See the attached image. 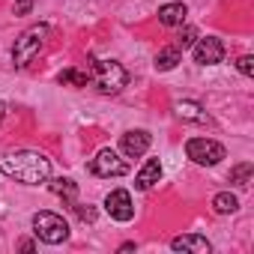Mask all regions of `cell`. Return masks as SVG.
<instances>
[{
    "label": "cell",
    "mask_w": 254,
    "mask_h": 254,
    "mask_svg": "<svg viewBox=\"0 0 254 254\" xmlns=\"http://www.w3.org/2000/svg\"><path fill=\"white\" fill-rule=\"evenodd\" d=\"M191 54H194V63H200V66H215V63H221V57H224V42L221 39H215V36H197V42L191 45Z\"/></svg>",
    "instance_id": "obj_8"
},
{
    "label": "cell",
    "mask_w": 254,
    "mask_h": 254,
    "mask_svg": "<svg viewBox=\"0 0 254 254\" xmlns=\"http://www.w3.org/2000/svg\"><path fill=\"white\" fill-rule=\"evenodd\" d=\"M150 144H153V138H150L147 129H132L120 138V150H123L126 159H141L150 150Z\"/></svg>",
    "instance_id": "obj_9"
},
{
    "label": "cell",
    "mask_w": 254,
    "mask_h": 254,
    "mask_svg": "<svg viewBox=\"0 0 254 254\" xmlns=\"http://www.w3.org/2000/svg\"><path fill=\"white\" fill-rule=\"evenodd\" d=\"M186 15H189L186 3H165V6H159V21L165 27H183Z\"/></svg>",
    "instance_id": "obj_12"
},
{
    "label": "cell",
    "mask_w": 254,
    "mask_h": 254,
    "mask_svg": "<svg viewBox=\"0 0 254 254\" xmlns=\"http://www.w3.org/2000/svg\"><path fill=\"white\" fill-rule=\"evenodd\" d=\"M90 168H93V174L96 177H123L126 171H129V162H126L117 150H99L96 153V159L90 162Z\"/></svg>",
    "instance_id": "obj_6"
},
{
    "label": "cell",
    "mask_w": 254,
    "mask_h": 254,
    "mask_svg": "<svg viewBox=\"0 0 254 254\" xmlns=\"http://www.w3.org/2000/svg\"><path fill=\"white\" fill-rule=\"evenodd\" d=\"M90 81L99 87V93L111 96V93H120L129 81V72H126L117 60H93L90 57Z\"/></svg>",
    "instance_id": "obj_2"
},
{
    "label": "cell",
    "mask_w": 254,
    "mask_h": 254,
    "mask_svg": "<svg viewBox=\"0 0 254 254\" xmlns=\"http://www.w3.org/2000/svg\"><path fill=\"white\" fill-rule=\"evenodd\" d=\"M177 117L180 120H189V123H209V114L203 111V105L197 102H177Z\"/></svg>",
    "instance_id": "obj_13"
},
{
    "label": "cell",
    "mask_w": 254,
    "mask_h": 254,
    "mask_svg": "<svg viewBox=\"0 0 254 254\" xmlns=\"http://www.w3.org/2000/svg\"><path fill=\"white\" fill-rule=\"evenodd\" d=\"M177 63H180V48H177V45L162 48V51L156 54V69H159V72H168V69H174Z\"/></svg>",
    "instance_id": "obj_16"
},
{
    "label": "cell",
    "mask_w": 254,
    "mask_h": 254,
    "mask_svg": "<svg viewBox=\"0 0 254 254\" xmlns=\"http://www.w3.org/2000/svg\"><path fill=\"white\" fill-rule=\"evenodd\" d=\"M212 209H215L218 215H230V212L239 209V197L230 194V191H218V194L212 197Z\"/></svg>",
    "instance_id": "obj_14"
},
{
    "label": "cell",
    "mask_w": 254,
    "mask_h": 254,
    "mask_svg": "<svg viewBox=\"0 0 254 254\" xmlns=\"http://www.w3.org/2000/svg\"><path fill=\"white\" fill-rule=\"evenodd\" d=\"M0 174L24 183V186H39L51 180V159L36 153V150H15L0 156Z\"/></svg>",
    "instance_id": "obj_1"
},
{
    "label": "cell",
    "mask_w": 254,
    "mask_h": 254,
    "mask_svg": "<svg viewBox=\"0 0 254 254\" xmlns=\"http://www.w3.org/2000/svg\"><path fill=\"white\" fill-rule=\"evenodd\" d=\"M105 209L114 221H132L135 218V203H132V194L126 189H114L105 197Z\"/></svg>",
    "instance_id": "obj_7"
},
{
    "label": "cell",
    "mask_w": 254,
    "mask_h": 254,
    "mask_svg": "<svg viewBox=\"0 0 254 254\" xmlns=\"http://www.w3.org/2000/svg\"><path fill=\"white\" fill-rule=\"evenodd\" d=\"M33 233H36L42 242H48V245H60V242L69 239V224H66L63 215L42 209V212L33 215Z\"/></svg>",
    "instance_id": "obj_4"
},
{
    "label": "cell",
    "mask_w": 254,
    "mask_h": 254,
    "mask_svg": "<svg viewBox=\"0 0 254 254\" xmlns=\"http://www.w3.org/2000/svg\"><path fill=\"white\" fill-rule=\"evenodd\" d=\"M236 69H239L245 78H251V75H254V57H251V54H242V57L236 60Z\"/></svg>",
    "instance_id": "obj_20"
},
{
    "label": "cell",
    "mask_w": 254,
    "mask_h": 254,
    "mask_svg": "<svg viewBox=\"0 0 254 254\" xmlns=\"http://www.w3.org/2000/svg\"><path fill=\"white\" fill-rule=\"evenodd\" d=\"M3 114H6V105H3V102H0V120H3Z\"/></svg>",
    "instance_id": "obj_23"
},
{
    "label": "cell",
    "mask_w": 254,
    "mask_h": 254,
    "mask_svg": "<svg viewBox=\"0 0 254 254\" xmlns=\"http://www.w3.org/2000/svg\"><path fill=\"white\" fill-rule=\"evenodd\" d=\"M194 42H197V30H194V27H183L180 36H177V48L186 51V48H191Z\"/></svg>",
    "instance_id": "obj_19"
},
{
    "label": "cell",
    "mask_w": 254,
    "mask_h": 254,
    "mask_svg": "<svg viewBox=\"0 0 254 254\" xmlns=\"http://www.w3.org/2000/svg\"><path fill=\"white\" fill-rule=\"evenodd\" d=\"M33 9V0H18V3H15V15H27Z\"/></svg>",
    "instance_id": "obj_22"
},
{
    "label": "cell",
    "mask_w": 254,
    "mask_h": 254,
    "mask_svg": "<svg viewBox=\"0 0 254 254\" xmlns=\"http://www.w3.org/2000/svg\"><path fill=\"white\" fill-rule=\"evenodd\" d=\"M60 84H72V87H87L90 84V72H81V69H63L57 75Z\"/></svg>",
    "instance_id": "obj_17"
},
{
    "label": "cell",
    "mask_w": 254,
    "mask_h": 254,
    "mask_svg": "<svg viewBox=\"0 0 254 254\" xmlns=\"http://www.w3.org/2000/svg\"><path fill=\"white\" fill-rule=\"evenodd\" d=\"M159 180H162V162H159V159H147L144 168H141L138 177H135V189L147 191V189H153Z\"/></svg>",
    "instance_id": "obj_11"
},
{
    "label": "cell",
    "mask_w": 254,
    "mask_h": 254,
    "mask_svg": "<svg viewBox=\"0 0 254 254\" xmlns=\"http://www.w3.org/2000/svg\"><path fill=\"white\" fill-rule=\"evenodd\" d=\"M171 248H174V251H189V254H209V251H212L209 239L200 236V233H183V236H174V239H171Z\"/></svg>",
    "instance_id": "obj_10"
},
{
    "label": "cell",
    "mask_w": 254,
    "mask_h": 254,
    "mask_svg": "<svg viewBox=\"0 0 254 254\" xmlns=\"http://www.w3.org/2000/svg\"><path fill=\"white\" fill-rule=\"evenodd\" d=\"M72 209L78 212V218H81V221H96V209H93V206H81V203H75Z\"/></svg>",
    "instance_id": "obj_21"
},
{
    "label": "cell",
    "mask_w": 254,
    "mask_h": 254,
    "mask_svg": "<svg viewBox=\"0 0 254 254\" xmlns=\"http://www.w3.org/2000/svg\"><path fill=\"white\" fill-rule=\"evenodd\" d=\"M45 39H48V24H33V27H27V30L15 39V48H12V63H15L18 69L30 66V63H33V57L42 51Z\"/></svg>",
    "instance_id": "obj_3"
},
{
    "label": "cell",
    "mask_w": 254,
    "mask_h": 254,
    "mask_svg": "<svg viewBox=\"0 0 254 254\" xmlns=\"http://www.w3.org/2000/svg\"><path fill=\"white\" fill-rule=\"evenodd\" d=\"M48 189L57 194V197H66L69 203H75V194H78V186L72 183V180H66V177H60V180H51L48 183Z\"/></svg>",
    "instance_id": "obj_15"
},
{
    "label": "cell",
    "mask_w": 254,
    "mask_h": 254,
    "mask_svg": "<svg viewBox=\"0 0 254 254\" xmlns=\"http://www.w3.org/2000/svg\"><path fill=\"white\" fill-rule=\"evenodd\" d=\"M186 156H189L194 165L212 168V165H218L227 153H224V147H221L218 141H209V138H191V141L186 144Z\"/></svg>",
    "instance_id": "obj_5"
},
{
    "label": "cell",
    "mask_w": 254,
    "mask_h": 254,
    "mask_svg": "<svg viewBox=\"0 0 254 254\" xmlns=\"http://www.w3.org/2000/svg\"><path fill=\"white\" fill-rule=\"evenodd\" d=\"M251 174H254V165L251 162H239L236 168H230V183H236V186H248L251 183Z\"/></svg>",
    "instance_id": "obj_18"
}]
</instances>
